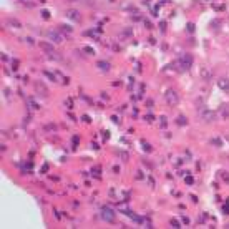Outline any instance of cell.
<instances>
[{
	"label": "cell",
	"mask_w": 229,
	"mask_h": 229,
	"mask_svg": "<svg viewBox=\"0 0 229 229\" xmlns=\"http://www.w3.org/2000/svg\"><path fill=\"white\" fill-rule=\"evenodd\" d=\"M25 105L28 106V110H30V111H37V110L40 108V106H38V103H37L33 98H25Z\"/></svg>",
	"instance_id": "obj_10"
},
{
	"label": "cell",
	"mask_w": 229,
	"mask_h": 229,
	"mask_svg": "<svg viewBox=\"0 0 229 229\" xmlns=\"http://www.w3.org/2000/svg\"><path fill=\"white\" fill-rule=\"evenodd\" d=\"M96 67L100 68L101 72H110V68H111V65H110V61L100 60V61H96Z\"/></svg>",
	"instance_id": "obj_11"
},
{
	"label": "cell",
	"mask_w": 229,
	"mask_h": 229,
	"mask_svg": "<svg viewBox=\"0 0 229 229\" xmlns=\"http://www.w3.org/2000/svg\"><path fill=\"white\" fill-rule=\"evenodd\" d=\"M181 222H183V224H189V219H188V217H184V216H183Z\"/></svg>",
	"instance_id": "obj_35"
},
{
	"label": "cell",
	"mask_w": 229,
	"mask_h": 229,
	"mask_svg": "<svg viewBox=\"0 0 229 229\" xmlns=\"http://www.w3.org/2000/svg\"><path fill=\"white\" fill-rule=\"evenodd\" d=\"M221 178H222V181H226V183L229 184V174H228V173H222Z\"/></svg>",
	"instance_id": "obj_27"
},
{
	"label": "cell",
	"mask_w": 229,
	"mask_h": 229,
	"mask_svg": "<svg viewBox=\"0 0 229 229\" xmlns=\"http://www.w3.org/2000/svg\"><path fill=\"white\" fill-rule=\"evenodd\" d=\"M58 30H60L61 33H72V32H73V28L68 27V25H60V28H58Z\"/></svg>",
	"instance_id": "obj_15"
},
{
	"label": "cell",
	"mask_w": 229,
	"mask_h": 229,
	"mask_svg": "<svg viewBox=\"0 0 229 229\" xmlns=\"http://www.w3.org/2000/svg\"><path fill=\"white\" fill-rule=\"evenodd\" d=\"M226 204H228V206H229V198H228V199H226Z\"/></svg>",
	"instance_id": "obj_40"
},
{
	"label": "cell",
	"mask_w": 229,
	"mask_h": 229,
	"mask_svg": "<svg viewBox=\"0 0 229 229\" xmlns=\"http://www.w3.org/2000/svg\"><path fill=\"white\" fill-rule=\"evenodd\" d=\"M184 183H186L188 186H193V184H194V178H193V176H189V174H186V176H184Z\"/></svg>",
	"instance_id": "obj_18"
},
{
	"label": "cell",
	"mask_w": 229,
	"mask_h": 229,
	"mask_svg": "<svg viewBox=\"0 0 229 229\" xmlns=\"http://www.w3.org/2000/svg\"><path fill=\"white\" fill-rule=\"evenodd\" d=\"M43 75H45L47 78H50L52 81H57V76H55V73H52V72H48V70H45V72H43Z\"/></svg>",
	"instance_id": "obj_20"
},
{
	"label": "cell",
	"mask_w": 229,
	"mask_h": 229,
	"mask_svg": "<svg viewBox=\"0 0 229 229\" xmlns=\"http://www.w3.org/2000/svg\"><path fill=\"white\" fill-rule=\"evenodd\" d=\"M67 17H68V18H72L73 22H80L81 20V15L78 14V10H73V8L67 10Z\"/></svg>",
	"instance_id": "obj_8"
},
{
	"label": "cell",
	"mask_w": 229,
	"mask_h": 229,
	"mask_svg": "<svg viewBox=\"0 0 229 229\" xmlns=\"http://www.w3.org/2000/svg\"><path fill=\"white\" fill-rule=\"evenodd\" d=\"M164 100H166V103H168L169 106H176L179 103V93L176 90H173V88H169V90H166V93H164Z\"/></svg>",
	"instance_id": "obj_2"
},
{
	"label": "cell",
	"mask_w": 229,
	"mask_h": 229,
	"mask_svg": "<svg viewBox=\"0 0 229 229\" xmlns=\"http://www.w3.org/2000/svg\"><path fill=\"white\" fill-rule=\"evenodd\" d=\"M10 68L15 72V70L18 68V61H17V60H10Z\"/></svg>",
	"instance_id": "obj_22"
},
{
	"label": "cell",
	"mask_w": 229,
	"mask_h": 229,
	"mask_svg": "<svg viewBox=\"0 0 229 229\" xmlns=\"http://www.w3.org/2000/svg\"><path fill=\"white\" fill-rule=\"evenodd\" d=\"M209 143H211V144H214V146H217V148H221V146H222V141L219 140V138H213V140H209Z\"/></svg>",
	"instance_id": "obj_19"
},
{
	"label": "cell",
	"mask_w": 229,
	"mask_h": 229,
	"mask_svg": "<svg viewBox=\"0 0 229 229\" xmlns=\"http://www.w3.org/2000/svg\"><path fill=\"white\" fill-rule=\"evenodd\" d=\"M48 38L53 43H61L63 40H67V35L61 33L60 30H48Z\"/></svg>",
	"instance_id": "obj_5"
},
{
	"label": "cell",
	"mask_w": 229,
	"mask_h": 229,
	"mask_svg": "<svg viewBox=\"0 0 229 229\" xmlns=\"http://www.w3.org/2000/svg\"><path fill=\"white\" fill-rule=\"evenodd\" d=\"M111 120H113V121L116 123V125H120V120H118V116H113V118H111Z\"/></svg>",
	"instance_id": "obj_37"
},
{
	"label": "cell",
	"mask_w": 229,
	"mask_h": 229,
	"mask_svg": "<svg viewBox=\"0 0 229 229\" xmlns=\"http://www.w3.org/2000/svg\"><path fill=\"white\" fill-rule=\"evenodd\" d=\"M188 32H189V33H193V32H194V23H188Z\"/></svg>",
	"instance_id": "obj_30"
},
{
	"label": "cell",
	"mask_w": 229,
	"mask_h": 229,
	"mask_svg": "<svg viewBox=\"0 0 229 229\" xmlns=\"http://www.w3.org/2000/svg\"><path fill=\"white\" fill-rule=\"evenodd\" d=\"M171 228L179 229V228H181V222L178 221V219H174V217H173V219H171Z\"/></svg>",
	"instance_id": "obj_21"
},
{
	"label": "cell",
	"mask_w": 229,
	"mask_h": 229,
	"mask_svg": "<svg viewBox=\"0 0 229 229\" xmlns=\"http://www.w3.org/2000/svg\"><path fill=\"white\" fill-rule=\"evenodd\" d=\"M158 12H159V7H155V8H153V15H155V17H158Z\"/></svg>",
	"instance_id": "obj_34"
},
{
	"label": "cell",
	"mask_w": 229,
	"mask_h": 229,
	"mask_svg": "<svg viewBox=\"0 0 229 229\" xmlns=\"http://www.w3.org/2000/svg\"><path fill=\"white\" fill-rule=\"evenodd\" d=\"M40 14H42V17H43L45 20H48V18H50V12H48V10H42Z\"/></svg>",
	"instance_id": "obj_26"
},
{
	"label": "cell",
	"mask_w": 229,
	"mask_h": 229,
	"mask_svg": "<svg viewBox=\"0 0 229 229\" xmlns=\"http://www.w3.org/2000/svg\"><path fill=\"white\" fill-rule=\"evenodd\" d=\"M8 25H14V28H22V23L15 18H8Z\"/></svg>",
	"instance_id": "obj_17"
},
{
	"label": "cell",
	"mask_w": 229,
	"mask_h": 229,
	"mask_svg": "<svg viewBox=\"0 0 229 229\" xmlns=\"http://www.w3.org/2000/svg\"><path fill=\"white\" fill-rule=\"evenodd\" d=\"M83 52H87V55H95V50L91 47H83Z\"/></svg>",
	"instance_id": "obj_24"
},
{
	"label": "cell",
	"mask_w": 229,
	"mask_h": 229,
	"mask_svg": "<svg viewBox=\"0 0 229 229\" xmlns=\"http://www.w3.org/2000/svg\"><path fill=\"white\" fill-rule=\"evenodd\" d=\"M100 216L105 222H113L114 219H116V213H114L111 208H108V206H103V208H101Z\"/></svg>",
	"instance_id": "obj_4"
},
{
	"label": "cell",
	"mask_w": 229,
	"mask_h": 229,
	"mask_svg": "<svg viewBox=\"0 0 229 229\" xmlns=\"http://www.w3.org/2000/svg\"><path fill=\"white\" fill-rule=\"evenodd\" d=\"M35 90H37V91L43 96V98H47V96H48V88L45 87L42 81H37V83H35Z\"/></svg>",
	"instance_id": "obj_6"
},
{
	"label": "cell",
	"mask_w": 229,
	"mask_h": 229,
	"mask_svg": "<svg viewBox=\"0 0 229 229\" xmlns=\"http://www.w3.org/2000/svg\"><path fill=\"white\" fill-rule=\"evenodd\" d=\"M81 120H83V121H85V123H90V121H91L88 114H83V116H81Z\"/></svg>",
	"instance_id": "obj_31"
},
{
	"label": "cell",
	"mask_w": 229,
	"mask_h": 229,
	"mask_svg": "<svg viewBox=\"0 0 229 229\" xmlns=\"http://www.w3.org/2000/svg\"><path fill=\"white\" fill-rule=\"evenodd\" d=\"M219 114H221L224 120L229 118V105H221V108H219Z\"/></svg>",
	"instance_id": "obj_13"
},
{
	"label": "cell",
	"mask_w": 229,
	"mask_h": 229,
	"mask_svg": "<svg viewBox=\"0 0 229 229\" xmlns=\"http://www.w3.org/2000/svg\"><path fill=\"white\" fill-rule=\"evenodd\" d=\"M38 47H40L42 50L45 52V53H48V55L55 52V50H53V45H52L50 42H38Z\"/></svg>",
	"instance_id": "obj_7"
},
{
	"label": "cell",
	"mask_w": 229,
	"mask_h": 229,
	"mask_svg": "<svg viewBox=\"0 0 229 229\" xmlns=\"http://www.w3.org/2000/svg\"><path fill=\"white\" fill-rule=\"evenodd\" d=\"M176 125H178V126H186V125H188V118H186L184 114H179V116L176 118Z\"/></svg>",
	"instance_id": "obj_14"
},
{
	"label": "cell",
	"mask_w": 229,
	"mask_h": 229,
	"mask_svg": "<svg viewBox=\"0 0 229 229\" xmlns=\"http://www.w3.org/2000/svg\"><path fill=\"white\" fill-rule=\"evenodd\" d=\"M219 23H221L219 20H213V22H211V27H213V28H219V27H217Z\"/></svg>",
	"instance_id": "obj_29"
},
{
	"label": "cell",
	"mask_w": 229,
	"mask_h": 229,
	"mask_svg": "<svg viewBox=\"0 0 229 229\" xmlns=\"http://www.w3.org/2000/svg\"><path fill=\"white\" fill-rule=\"evenodd\" d=\"M141 144H143V149H144V151H151V144H149V143H144V141H141Z\"/></svg>",
	"instance_id": "obj_25"
},
{
	"label": "cell",
	"mask_w": 229,
	"mask_h": 229,
	"mask_svg": "<svg viewBox=\"0 0 229 229\" xmlns=\"http://www.w3.org/2000/svg\"><path fill=\"white\" fill-rule=\"evenodd\" d=\"M174 65L178 67V70H179V72H188L189 68L193 67V57H191V55H188V53L181 55V57H179V58L174 61Z\"/></svg>",
	"instance_id": "obj_1"
},
{
	"label": "cell",
	"mask_w": 229,
	"mask_h": 229,
	"mask_svg": "<svg viewBox=\"0 0 229 229\" xmlns=\"http://www.w3.org/2000/svg\"><path fill=\"white\" fill-rule=\"evenodd\" d=\"M216 116H217V113L213 111V110H209V108H201L199 110V118L204 123H213L216 120Z\"/></svg>",
	"instance_id": "obj_3"
},
{
	"label": "cell",
	"mask_w": 229,
	"mask_h": 229,
	"mask_svg": "<svg viewBox=\"0 0 229 229\" xmlns=\"http://www.w3.org/2000/svg\"><path fill=\"white\" fill-rule=\"evenodd\" d=\"M166 126H168V118H166V116H159V128H166Z\"/></svg>",
	"instance_id": "obj_16"
},
{
	"label": "cell",
	"mask_w": 229,
	"mask_h": 229,
	"mask_svg": "<svg viewBox=\"0 0 229 229\" xmlns=\"http://www.w3.org/2000/svg\"><path fill=\"white\" fill-rule=\"evenodd\" d=\"M222 213L224 214H229V206H222Z\"/></svg>",
	"instance_id": "obj_33"
},
{
	"label": "cell",
	"mask_w": 229,
	"mask_h": 229,
	"mask_svg": "<svg viewBox=\"0 0 229 229\" xmlns=\"http://www.w3.org/2000/svg\"><path fill=\"white\" fill-rule=\"evenodd\" d=\"M146 105H148V108H153V101L148 100V103H146Z\"/></svg>",
	"instance_id": "obj_39"
},
{
	"label": "cell",
	"mask_w": 229,
	"mask_h": 229,
	"mask_svg": "<svg viewBox=\"0 0 229 229\" xmlns=\"http://www.w3.org/2000/svg\"><path fill=\"white\" fill-rule=\"evenodd\" d=\"M103 138H105V140H108V138H110V133H108V131H103Z\"/></svg>",
	"instance_id": "obj_36"
},
{
	"label": "cell",
	"mask_w": 229,
	"mask_h": 229,
	"mask_svg": "<svg viewBox=\"0 0 229 229\" xmlns=\"http://www.w3.org/2000/svg\"><path fill=\"white\" fill-rule=\"evenodd\" d=\"M217 87L224 90V91H229V78H221V80H217Z\"/></svg>",
	"instance_id": "obj_12"
},
{
	"label": "cell",
	"mask_w": 229,
	"mask_h": 229,
	"mask_svg": "<svg viewBox=\"0 0 229 229\" xmlns=\"http://www.w3.org/2000/svg\"><path fill=\"white\" fill-rule=\"evenodd\" d=\"M155 120H156V118L153 116V114H146V116H144V121H146V123H153Z\"/></svg>",
	"instance_id": "obj_23"
},
{
	"label": "cell",
	"mask_w": 229,
	"mask_h": 229,
	"mask_svg": "<svg viewBox=\"0 0 229 229\" xmlns=\"http://www.w3.org/2000/svg\"><path fill=\"white\" fill-rule=\"evenodd\" d=\"M67 106H68V108H73V106H72V100H70V98L67 100Z\"/></svg>",
	"instance_id": "obj_38"
},
{
	"label": "cell",
	"mask_w": 229,
	"mask_h": 229,
	"mask_svg": "<svg viewBox=\"0 0 229 229\" xmlns=\"http://www.w3.org/2000/svg\"><path fill=\"white\" fill-rule=\"evenodd\" d=\"M136 178H138V179H144V176H143L141 171H136Z\"/></svg>",
	"instance_id": "obj_32"
},
{
	"label": "cell",
	"mask_w": 229,
	"mask_h": 229,
	"mask_svg": "<svg viewBox=\"0 0 229 229\" xmlns=\"http://www.w3.org/2000/svg\"><path fill=\"white\" fill-rule=\"evenodd\" d=\"M199 73H201V78L204 81H211V78H213V72L208 70L206 67H201V72H199Z\"/></svg>",
	"instance_id": "obj_9"
},
{
	"label": "cell",
	"mask_w": 229,
	"mask_h": 229,
	"mask_svg": "<svg viewBox=\"0 0 229 229\" xmlns=\"http://www.w3.org/2000/svg\"><path fill=\"white\" fill-rule=\"evenodd\" d=\"M143 23L146 25V28H153V25H151V22H149V20H146V18H143Z\"/></svg>",
	"instance_id": "obj_28"
}]
</instances>
